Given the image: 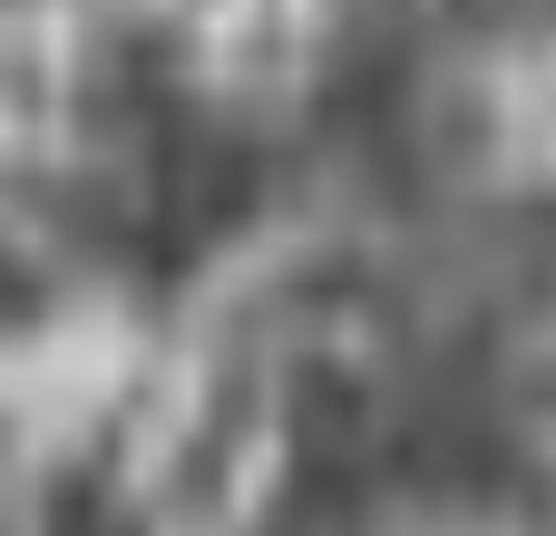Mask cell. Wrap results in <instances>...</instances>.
<instances>
[{"mask_svg":"<svg viewBox=\"0 0 556 536\" xmlns=\"http://www.w3.org/2000/svg\"><path fill=\"white\" fill-rule=\"evenodd\" d=\"M78 156V0H0V186Z\"/></svg>","mask_w":556,"mask_h":536,"instance_id":"obj_1","label":"cell"},{"mask_svg":"<svg viewBox=\"0 0 556 536\" xmlns=\"http://www.w3.org/2000/svg\"><path fill=\"white\" fill-rule=\"evenodd\" d=\"M489 410H498L518 469L556 498V322H528V332L508 342V361H498V381H489Z\"/></svg>","mask_w":556,"mask_h":536,"instance_id":"obj_2","label":"cell"},{"mask_svg":"<svg viewBox=\"0 0 556 536\" xmlns=\"http://www.w3.org/2000/svg\"><path fill=\"white\" fill-rule=\"evenodd\" d=\"M410 10H420L430 29H459V39H479V49L518 29V0H410Z\"/></svg>","mask_w":556,"mask_h":536,"instance_id":"obj_3","label":"cell"}]
</instances>
